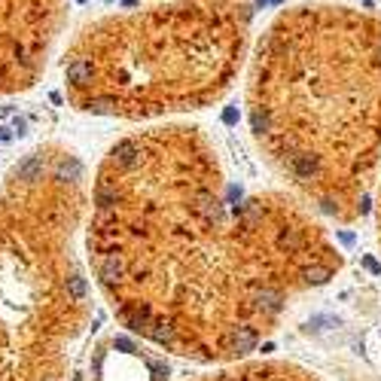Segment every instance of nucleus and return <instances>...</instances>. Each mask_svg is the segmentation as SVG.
I'll use <instances>...</instances> for the list:
<instances>
[{"mask_svg":"<svg viewBox=\"0 0 381 381\" xmlns=\"http://www.w3.org/2000/svg\"><path fill=\"white\" fill-rule=\"evenodd\" d=\"M83 253L116 323L153 348L229 366L299 296L345 269L329 229L287 189H244L201 125L125 134L89 186Z\"/></svg>","mask_w":381,"mask_h":381,"instance_id":"f257e3e1","label":"nucleus"},{"mask_svg":"<svg viewBox=\"0 0 381 381\" xmlns=\"http://www.w3.org/2000/svg\"><path fill=\"white\" fill-rule=\"evenodd\" d=\"M247 122L299 201L360 223L381 174V16L348 3L281 9L250 49Z\"/></svg>","mask_w":381,"mask_h":381,"instance_id":"f03ea898","label":"nucleus"},{"mask_svg":"<svg viewBox=\"0 0 381 381\" xmlns=\"http://www.w3.org/2000/svg\"><path fill=\"white\" fill-rule=\"evenodd\" d=\"M250 0H156L83 21L61 55L71 107L153 122L220 104L247 64Z\"/></svg>","mask_w":381,"mask_h":381,"instance_id":"20e7f679","label":"nucleus"},{"mask_svg":"<svg viewBox=\"0 0 381 381\" xmlns=\"http://www.w3.org/2000/svg\"><path fill=\"white\" fill-rule=\"evenodd\" d=\"M67 25V0H0V95L37 86Z\"/></svg>","mask_w":381,"mask_h":381,"instance_id":"39448f33","label":"nucleus"},{"mask_svg":"<svg viewBox=\"0 0 381 381\" xmlns=\"http://www.w3.org/2000/svg\"><path fill=\"white\" fill-rule=\"evenodd\" d=\"M89 381H168V363L131 332L107 336L89 357Z\"/></svg>","mask_w":381,"mask_h":381,"instance_id":"423d86ee","label":"nucleus"},{"mask_svg":"<svg viewBox=\"0 0 381 381\" xmlns=\"http://www.w3.org/2000/svg\"><path fill=\"white\" fill-rule=\"evenodd\" d=\"M375 223H378V244H381V192H378V204H375Z\"/></svg>","mask_w":381,"mask_h":381,"instance_id":"6e6552de","label":"nucleus"},{"mask_svg":"<svg viewBox=\"0 0 381 381\" xmlns=\"http://www.w3.org/2000/svg\"><path fill=\"white\" fill-rule=\"evenodd\" d=\"M189 381H320V378L287 360H250V363L238 360Z\"/></svg>","mask_w":381,"mask_h":381,"instance_id":"0eeeda50","label":"nucleus"},{"mask_svg":"<svg viewBox=\"0 0 381 381\" xmlns=\"http://www.w3.org/2000/svg\"><path fill=\"white\" fill-rule=\"evenodd\" d=\"M89 174L46 141L0 180V381H73L95 317L83 259Z\"/></svg>","mask_w":381,"mask_h":381,"instance_id":"7ed1b4c3","label":"nucleus"}]
</instances>
